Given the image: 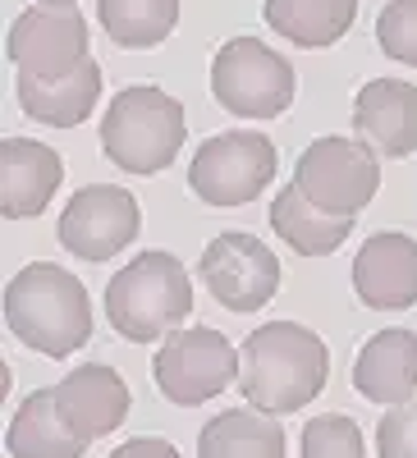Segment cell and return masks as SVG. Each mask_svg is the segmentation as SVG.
<instances>
[{
    "instance_id": "6da1fadb",
    "label": "cell",
    "mask_w": 417,
    "mask_h": 458,
    "mask_svg": "<svg viewBox=\"0 0 417 458\" xmlns=\"http://www.w3.org/2000/svg\"><path fill=\"white\" fill-rule=\"evenodd\" d=\"M330 376V353L317 330L298 321H267L239 349V390L261 412H294L312 403Z\"/></svg>"
},
{
    "instance_id": "7a4b0ae2",
    "label": "cell",
    "mask_w": 417,
    "mask_h": 458,
    "mask_svg": "<svg viewBox=\"0 0 417 458\" xmlns=\"http://www.w3.org/2000/svg\"><path fill=\"white\" fill-rule=\"evenodd\" d=\"M5 321L19 344L60 362L92 339V302L64 266L32 261L5 289Z\"/></svg>"
},
{
    "instance_id": "3957f363",
    "label": "cell",
    "mask_w": 417,
    "mask_h": 458,
    "mask_svg": "<svg viewBox=\"0 0 417 458\" xmlns=\"http://www.w3.org/2000/svg\"><path fill=\"white\" fill-rule=\"evenodd\" d=\"M188 312H193V284H188L183 261L170 252H142L106 284L110 330H120L133 344L174 335Z\"/></svg>"
},
{
    "instance_id": "277c9868",
    "label": "cell",
    "mask_w": 417,
    "mask_h": 458,
    "mask_svg": "<svg viewBox=\"0 0 417 458\" xmlns=\"http://www.w3.org/2000/svg\"><path fill=\"white\" fill-rule=\"evenodd\" d=\"M188 120L183 106L161 88H124L110 97V110L101 114V151L129 174H157L174 165L183 147Z\"/></svg>"
},
{
    "instance_id": "5b68a950",
    "label": "cell",
    "mask_w": 417,
    "mask_h": 458,
    "mask_svg": "<svg viewBox=\"0 0 417 458\" xmlns=\"http://www.w3.org/2000/svg\"><path fill=\"white\" fill-rule=\"evenodd\" d=\"M211 92L239 120H276L298 92L294 64L257 37H234L211 60Z\"/></svg>"
},
{
    "instance_id": "8992f818",
    "label": "cell",
    "mask_w": 417,
    "mask_h": 458,
    "mask_svg": "<svg viewBox=\"0 0 417 458\" xmlns=\"http://www.w3.org/2000/svg\"><path fill=\"white\" fill-rule=\"evenodd\" d=\"M276 142L267 133H216L188 165V188L211 207H243L276 179Z\"/></svg>"
},
{
    "instance_id": "52a82bcc",
    "label": "cell",
    "mask_w": 417,
    "mask_h": 458,
    "mask_svg": "<svg viewBox=\"0 0 417 458\" xmlns=\"http://www.w3.org/2000/svg\"><path fill=\"white\" fill-rule=\"evenodd\" d=\"M151 376H157V386L170 403L193 408V403L216 399L230 380H239V349L216 326L174 330L157 349Z\"/></svg>"
},
{
    "instance_id": "ba28073f",
    "label": "cell",
    "mask_w": 417,
    "mask_h": 458,
    "mask_svg": "<svg viewBox=\"0 0 417 458\" xmlns=\"http://www.w3.org/2000/svg\"><path fill=\"white\" fill-rule=\"evenodd\" d=\"M294 183L308 193L321 211L335 216H358L376 188H381V165L367 142L349 138H317L294 165Z\"/></svg>"
},
{
    "instance_id": "9c48e42d",
    "label": "cell",
    "mask_w": 417,
    "mask_h": 458,
    "mask_svg": "<svg viewBox=\"0 0 417 458\" xmlns=\"http://www.w3.org/2000/svg\"><path fill=\"white\" fill-rule=\"evenodd\" d=\"M198 271H202V284L216 293V302L230 308V312H261L280 289L276 252L252 234L211 239L202 261H198Z\"/></svg>"
},
{
    "instance_id": "30bf717a",
    "label": "cell",
    "mask_w": 417,
    "mask_h": 458,
    "mask_svg": "<svg viewBox=\"0 0 417 458\" xmlns=\"http://www.w3.org/2000/svg\"><path fill=\"white\" fill-rule=\"evenodd\" d=\"M138 225H142V216H138V202L129 188L92 183L64 202L60 243H64V252L83 257V261H106L138 239Z\"/></svg>"
},
{
    "instance_id": "8fae6325",
    "label": "cell",
    "mask_w": 417,
    "mask_h": 458,
    "mask_svg": "<svg viewBox=\"0 0 417 458\" xmlns=\"http://www.w3.org/2000/svg\"><path fill=\"white\" fill-rule=\"evenodd\" d=\"M5 51L19 73L60 79L88 60V23L79 5H32L14 19Z\"/></svg>"
},
{
    "instance_id": "7c38bea8",
    "label": "cell",
    "mask_w": 417,
    "mask_h": 458,
    "mask_svg": "<svg viewBox=\"0 0 417 458\" xmlns=\"http://www.w3.org/2000/svg\"><path fill=\"white\" fill-rule=\"evenodd\" d=\"M55 408L73 436L101 440L129 417V386L120 380L115 367L88 362V367H73L55 386Z\"/></svg>"
},
{
    "instance_id": "4fadbf2b",
    "label": "cell",
    "mask_w": 417,
    "mask_h": 458,
    "mask_svg": "<svg viewBox=\"0 0 417 458\" xmlns=\"http://www.w3.org/2000/svg\"><path fill=\"white\" fill-rule=\"evenodd\" d=\"M353 293L362 308L404 312L417 302V239L371 234L353 257Z\"/></svg>"
},
{
    "instance_id": "5bb4252c",
    "label": "cell",
    "mask_w": 417,
    "mask_h": 458,
    "mask_svg": "<svg viewBox=\"0 0 417 458\" xmlns=\"http://www.w3.org/2000/svg\"><path fill=\"white\" fill-rule=\"evenodd\" d=\"M353 129L376 157H413L417 151V88L404 79H371L353 97Z\"/></svg>"
},
{
    "instance_id": "9a60e30c",
    "label": "cell",
    "mask_w": 417,
    "mask_h": 458,
    "mask_svg": "<svg viewBox=\"0 0 417 458\" xmlns=\"http://www.w3.org/2000/svg\"><path fill=\"white\" fill-rule=\"evenodd\" d=\"M60 179H64V165L47 142H32V138L0 142V211H5V220L37 216L55 198Z\"/></svg>"
},
{
    "instance_id": "2e32d148",
    "label": "cell",
    "mask_w": 417,
    "mask_h": 458,
    "mask_svg": "<svg viewBox=\"0 0 417 458\" xmlns=\"http://www.w3.org/2000/svg\"><path fill=\"white\" fill-rule=\"evenodd\" d=\"M353 390L367 403H408L417 390V335L413 330H381L371 335L353 358Z\"/></svg>"
},
{
    "instance_id": "e0dca14e",
    "label": "cell",
    "mask_w": 417,
    "mask_h": 458,
    "mask_svg": "<svg viewBox=\"0 0 417 458\" xmlns=\"http://www.w3.org/2000/svg\"><path fill=\"white\" fill-rule=\"evenodd\" d=\"M14 92H19V106H23L28 120L51 124V129H73V124H83L101 101V69H97V60H83L79 69L60 73V79L19 73Z\"/></svg>"
},
{
    "instance_id": "ac0fdd59",
    "label": "cell",
    "mask_w": 417,
    "mask_h": 458,
    "mask_svg": "<svg viewBox=\"0 0 417 458\" xmlns=\"http://www.w3.org/2000/svg\"><path fill=\"white\" fill-rule=\"evenodd\" d=\"M92 440L73 436L64 422H60V408H55V386L47 390H32L14 422H10V436H5V449L14 458H83Z\"/></svg>"
},
{
    "instance_id": "d6986e66",
    "label": "cell",
    "mask_w": 417,
    "mask_h": 458,
    "mask_svg": "<svg viewBox=\"0 0 417 458\" xmlns=\"http://www.w3.org/2000/svg\"><path fill=\"white\" fill-rule=\"evenodd\" d=\"M271 229L302 257H326L335 252L339 243L349 239L353 229V216H335V211H321L298 183H289L285 193L271 202Z\"/></svg>"
},
{
    "instance_id": "ffe728a7",
    "label": "cell",
    "mask_w": 417,
    "mask_h": 458,
    "mask_svg": "<svg viewBox=\"0 0 417 458\" xmlns=\"http://www.w3.org/2000/svg\"><path fill=\"white\" fill-rule=\"evenodd\" d=\"M198 458H285V431L276 412L230 408L202 427Z\"/></svg>"
},
{
    "instance_id": "44dd1931",
    "label": "cell",
    "mask_w": 417,
    "mask_h": 458,
    "mask_svg": "<svg viewBox=\"0 0 417 458\" xmlns=\"http://www.w3.org/2000/svg\"><path fill=\"white\" fill-rule=\"evenodd\" d=\"M358 19V0H267V23L294 47H335Z\"/></svg>"
},
{
    "instance_id": "7402d4cb",
    "label": "cell",
    "mask_w": 417,
    "mask_h": 458,
    "mask_svg": "<svg viewBox=\"0 0 417 458\" xmlns=\"http://www.w3.org/2000/svg\"><path fill=\"white\" fill-rule=\"evenodd\" d=\"M97 19L124 51L161 47L179 23V0H97Z\"/></svg>"
},
{
    "instance_id": "603a6c76",
    "label": "cell",
    "mask_w": 417,
    "mask_h": 458,
    "mask_svg": "<svg viewBox=\"0 0 417 458\" xmlns=\"http://www.w3.org/2000/svg\"><path fill=\"white\" fill-rule=\"evenodd\" d=\"M302 458H367L358 422L345 412L312 417V422L302 427Z\"/></svg>"
},
{
    "instance_id": "cb8c5ba5",
    "label": "cell",
    "mask_w": 417,
    "mask_h": 458,
    "mask_svg": "<svg viewBox=\"0 0 417 458\" xmlns=\"http://www.w3.org/2000/svg\"><path fill=\"white\" fill-rule=\"evenodd\" d=\"M376 42L390 60L417 69V0H390L376 19Z\"/></svg>"
},
{
    "instance_id": "d4e9b609",
    "label": "cell",
    "mask_w": 417,
    "mask_h": 458,
    "mask_svg": "<svg viewBox=\"0 0 417 458\" xmlns=\"http://www.w3.org/2000/svg\"><path fill=\"white\" fill-rule=\"evenodd\" d=\"M376 454L381 458H417V399L386 408L376 427Z\"/></svg>"
},
{
    "instance_id": "484cf974",
    "label": "cell",
    "mask_w": 417,
    "mask_h": 458,
    "mask_svg": "<svg viewBox=\"0 0 417 458\" xmlns=\"http://www.w3.org/2000/svg\"><path fill=\"white\" fill-rule=\"evenodd\" d=\"M110 458H179V449L170 440H161V436H138V440L120 445Z\"/></svg>"
},
{
    "instance_id": "4316f807",
    "label": "cell",
    "mask_w": 417,
    "mask_h": 458,
    "mask_svg": "<svg viewBox=\"0 0 417 458\" xmlns=\"http://www.w3.org/2000/svg\"><path fill=\"white\" fill-rule=\"evenodd\" d=\"M37 5H79V0H37Z\"/></svg>"
}]
</instances>
